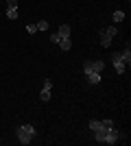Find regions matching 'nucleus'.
Here are the masks:
<instances>
[{"instance_id":"20e7f679","label":"nucleus","mask_w":131,"mask_h":146,"mask_svg":"<svg viewBox=\"0 0 131 146\" xmlns=\"http://www.w3.org/2000/svg\"><path fill=\"white\" fill-rule=\"evenodd\" d=\"M112 63H114V70L118 74H122L127 70V66H125V61L120 59V52H112Z\"/></svg>"},{"instance_id":"1a4fd4ad","label":"nucleus","mask_w":131,"mask_h":146,"mask_svg":"<svg viewBox=\"0 0 131 146\" xmlns=\"http://www.w3.org/2000/svg\"><path fill=\"white\" fill-rule=\"evenodd\" d=\"M59 48H63V50H70L72 48V42H70V37H61V42L57 44Z\"/></svg>"},{"instance_id":"9b49d317","label":"nucleus","mask_w":131,"mask_h":146,"mask_svg":"<svg viewBox=\"0 0 131 146\" xmlns=\"http://www.w3.org/2000/svg\"><path fill=\"white\" fill-rule=\"evenodd\" d=\"M39 98H42V100H50V90L42 87V92H39Z\"/></svg>"},{"instance_id":"7ed1b4c3","label":"nucleus","mask_w":131,"mask_h":146,"mask_svg":"<svg viewBox=\"0 0 131 146\" xmlns=\"http://www.w3.org/2000/svg\"><path fill=\"white\" fill-rule=\"evenodd\" d=\"M103 68H105V63H103V61H85V63H83V72H85V74H90V72H100Z\"/></svg>"},{"instance_id":"423d86ee","label":"nucleus","mask_w":131,"mask_h":146,"mask_svg":"<svg viewBox=\"0 0 131 146\" xmlns=\"http://www.w3.org/2000/svg\"><path fill=\"white\" fill-rule=\"evenodd\" d=\"M87 76V83L90 85H98L100 83V72H90V74H85Z\"/></svg>"},{"instance_id":"6e6552de","label":"nucleus","mask_w":131,"mask_h":146,"mask_svg":"<svg viewBox=\"0 0 131 146\" xmlns=\"http://www.w3.org/2000/svg\"><path fill=\"white\" fill-rule=\"evenodd\" d=\"M120 59L125 61V66H129V63H131V50H129V46H127V48L120 52Z\"/></svg>"},{"instance_id":"f3484780","label":"nucleus","mask_w":131,"mask_h":146,"mask_svg":"<svg viewBox=\"0 0 131 146\" xmlns=\"http://www.w3.org/2000/svg\"><path fill=\"white\" fill-rule=\"evenodd\" d=\"M50 42H53V44H59V42H61V35H59V33L50 35Z\"/></svg>"},{"instance_id":"aec40b11","label":"nucleus","mask_w":131,"mask_h":146,"mask_svg":"<svg viewBox=\"0 0 131 146\" xmlns=\"http://www.w3.org/2000/svg\"><path fill=\"white\" fill-rule=\"evenodd\" d=\"M44 87H46V90H50V87H53V83H50V79H46V81H44Z\"/></svg>"},{"instance_id":"ddd939ff","label":"nucleus","mask_w":131,"mask_h":146,"mask_svg":"<svg viewBox=\"0 0 131 146\" xmlns=\"http://www.w3.org/2000/svg\"><path fill=\"white\" fill-rule=\"evenodd\" d=\"M125 20V13L122 11H114V22H122Z\"/></svg>"},{"instance_id":"6ab92c4d","label":"nucleus","mask_w":131,"mask_h":146,"mask_svg":"<svg viewBox=\"0 0 131 146\" xmlns=\"http://www.w3.org/2000/svg\"><path fill=\"white\" fill-rule=\"evenodd\" d=\"M26 33H31V35H33V33H37V26H35V24H29V26H26Z\"/></svg>"},{"instance_id":"0eeeda50","label":"nucleus","mask_w":131,"mask_h":146,"mask_svg":"<svg viewBox=\"0 0 131 146\" xmlns=\"http://www.w3.org/2000/svg\"><path fill=\"white\" fill-rule=\"evenodd\" d=\"M107 131H109V129H103V127H98V129H96V131H94V137H96V142H105Z\"/></svg>"},{"instance_id":"9d476101","label":"nucleus","mask_w":131,"mask_h":146,"mask_svg":"<svg viewBox=\"0 0 131 146\" xmlns=\"http://www.w3.org/2000/svg\"><path fill=\"white\" fill-rule=\"evenodd\" d=\"M59 35H61V37H70V26L61 24V26H59Z\"/></svg>"},{"instance_id":"f03ea898","label":"nucleus","mask_w":131,"mask_h":146,"mask_svg":"<svg viewBox=\"0 0 131 146\" xmlns=\"http://www.w3.org/2000/svg\"><path fill=\"white\" fill-rule=\"evenodd\" d=\"M116 33H118L116 26H107V29H103V31H100V46H103V48H109V44H112V39H114Z\"/></svg>"},{"instance_id":"f8f14e48","label":"nucleus","mask_w":131,"mask_h":146,"mask_svg":"<svg viewBox=\"0 0 131 146\" xmlns=\"http://www.w3.org/2000/svg\"><path fill=\"white\" fill-rule=\"evenodd\" d=\"M7 18L9 20H18V9H9V11H7Z\"/></svg>"},{"instance_id":"dca6fc26","label":"nucleus","mask_w":131,"mask_h":146,"mask_svg":"<svg viewBox=\"0 0 131 146\" xmlns=\"http://www.w3.org/2000/svg\"><path fill=\"white\" fill-rule=\"evenodd\" d=\"M98 127H100V120H92V122H90V129H92V133H94V131H96Z\"/></svg>"},{"instance_id":"a211bd4d","label":"nucleus","mask_w":131,"mask_h":146,"mask_svg":"<svg viewBox=\"0 0 131 146\" xmlns=\"http://www.w3.org/2000/svg\"><path fill=\"white\" fill-rule=\"evenodd\" d=\"M7 7L9 9H18V0H7Z\"/></svg>"},{"instance_id":"2eb2a0df","label":"nucleus","mask_w":131,"mask_h":146,"mask_svg":"<svg viewBox=\"0 0 131 146\" xmlns=\"http://www.w3.org/2000/svg\"><path fill=\"white\" fill-rule=\"evenodd\" d=\"M100 127L103 129H114V122L112 120H100Z\"/></svg>"},{"instance_id":"f257e3e1","label":"nucleus","mask_w":131,"mask_h":146,"mask_svg":"<svg viewBox=\"0 0 131 146\" xmlns=\"http://www.w3.org/2000/svg\"><path fill=\"white\" fill-rule=\"evenodd\" d=\"M35 137V127L33 124H22L18 127V142L20 144H31Z\"/></svg>"},{"instance_id":"4468645a","label":"nucleus","mask_w":131,"mask_h":146,"mask_svg":"<svg viewBox=\"0 0 131 146\" xmlns=\"http://www.w3.org/2000/svg\"><path fill=\"white\" fill-rule=\"evenodd\" d=\"M35 26H37V31H46V29H48V22H46V20H39Z\"/></svg>"},{"instance_id":"39448f33","label":"nucleus","mask_w":131,"mask_h":146,"mask_svg":"<svg viewBox=\"0 0 131 146\" xmlns=\"http://www.w3.org/2000/svg\"><path fill=\"white\" fill-rule=\"evenodd\" d=\"M116 142H118V129L114 127V129H109V131H107L105 142H103V144H116Z\"/></svg>"}]
</instances>
